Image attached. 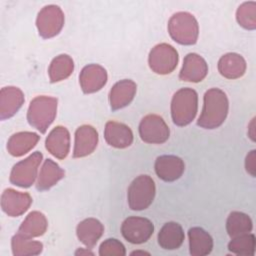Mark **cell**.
<instances>
[{
    "label": "cell",
    "mask_w": 256,
    "mask_h": 256,
    "mask_svg": "<svg viewBox=\"0 0 256 256\" xmlns=\"http://www.w3.org/2000/svg\"><path fill=\"white\" fill-rule=\"evenodd\" d=\"M228 107L227 96L222 90L218 88L209 89L204 95V105L197 125L205 129L219 127L226 119Z\"/></svg>",
    "instance_id": "6da1fadb"
},
{
    "label": "cell",
    "mask_w": 256,
    "mask_h": 256,
    "mask_svg": "<svg viewBox=\"0 0 256 256\" xmlns=\"http://www.w3.org/2000/svg\"><path fill=\"white\" fill-rule=\"evenodd\" d=\"M198 108V95L191 88L178 90L171 102V115L173 122L178 126L189 124L196 116Z\"/></svg>",
    "instance_id": "7a4b0ae2"
},
{
    "label": "cell",
    "mask_w": 256,
    "mask_h": 256,
    "mask_svg": "<svg viewBox=\"0 0 256 256\" xmlns=\"http://www.w3.org/2000/svg\"><path fill=\"white\" fill-rule=\"evenodd\" d=\"M57 111V99L49 96L34 98L29 106L27 119L31 126L45 133L53 122Z\"/></svg>",
    "instance_id": "3957f363"
},
{
    "label": "cell",
    "mask_w": 256,
    "mask_h": 256,
    "mask_svg": "<svg viewBox=\"0 0 256 256\" xmlns=\"http://www.w3.org/2000/svg\"><path fill=\"white\" fill-rule=\"evenodd\" d=\"M168 30L174 41L183 45L195 44L199 32L196 19L188 12L174 14L169 20Z\"/></svg>",
    "instance_id": "277c9868"
},
{
    "label": "cell",
    "mask_w": 256,
    "mask_h": 256,
    "mask_svg": "<svg viewBox=\"0 0 256 256\" xmlns=\"http://www.w3.org/2000/svg\"><path fill=\"white\" fill-rule=\"evenodd\" d=\"M155 196V183L149 175H139L128 188V204L132 210L148 208Z\"/></svg>",
    "instance_id": "5b68a950"
},
{
    "label": "cell",
    "mask_w": 256,
    "mask_h": 256,
    "mask_svg": "<svg viewBox=\"0 0 256 256\" xmlns=\"http://www.w3.org/2000/svg\"><path fill=\"white\" fill-rule=\"evenodd\" d=\"M42 157V154L36 151L26 159L15 164L10 174V182L24 188L31 186L37 177Z\"/></svg>",
    "instance_id": "8992f818"
},
{
    "label": "cell",
    "mask_w": 256,
    "mask_h": 256,
    "mask_svg": "<svg viewBox=\"0 0 256 256\" xmlns=\"http://www.w3.org/2000/svg\"><path fill=\"white\" fill-rule=\"evenodd\" d=\"M178 63V53L169 44L156 45L149 54V66L158 74L171 73Z\"/></svg>",
    "instance_id": "52a82bcc"
},
{
    "label": "cell",
    "mask_w": 256,
    "mask_h": 256,
    "mask_svg": "<svg viewBox=\"0 0 256 256\" xmlns=\"http://www.w3.org/2000/svg\"><path fill=\"white\" fill-rule=\"evenodd\" d=\"M139 133L144 142L161 144L169 138L170 130L162 117L155 114H149L140 122Z\"/></svg>",
    "instance_id": "ba28073f"
},
{
    "label": "cell",
    "mask_w": 256,
    "mask_h": 256,
    "mask_svg": "<svg viewBox=\"0 0 256 256\" xmlns=\"http://www.w3.org/2000/svg\"><path fill=\"white\" fill-rule=\"evenodd\" d=\"M153 223L143 217H128L121 225L123 237L132 244H141L146 242L153 234Z\"/></svg>",
    "instance_id": "9c48e42d"
},
{
    "label": "cell",
    "mask_w": 256,
    "mask_h": 256,
    "mask_svg": "<svg viewBox=\"0 0 256 256\" xmlns=\"http://www.w3.org/2000/svg\"><path fill=\"white\" fill-rule=\"evenodd\" d=\"M37 28L43 38H51L57 35L64 24V15L61 9L55 5L45 6L38 14Z\"/></svg>",
    "instance_id": "30bf717a"
},
{
    "label": "cell",
    "mask_w": 256,
    "mask_h": 256,
    "mask_svg": "<svg viewBox=\"0 0 256 256\" xmlns=\"http://www.w3.org/2000/svg\"><path fill=\"white\" fill-rule=\"evenodd\" d=\"M31 203L32 198L28 193H22L13 189H6L1 197V207L11 217H16L26 212Z\"/></svg>",
    "instance_id": "8fae6325"
},
{
    "label": "cell",
    "mask_w": 256,
    "mask_h": 256,
    "mask_svg": "<svg viewBox=\"0 0 256 256\" xmlns=\"http://www.w3.org/2000/svg\"><path fill=\"white\" fill-rule=\"evenodd\" d=\"M185 169L181 158L174 155H163L156 159L155 172L160 179L166 182H172L179 179Z\"/></svg>",
    "instance_id": "7c38bea8"
},
{
    "label": "cell",
    "mask_w": 256,
    "mask_h": 256,
    "mask_svg": "<svg viewBox=\"0 0 256 256\" xmlns=\"http://www.w3.org/2000/svg\"><path fill=\"white\" fill-rule=\"evenodd\" d=\"M207 73L208 66L206 61L196 53H189L184 58L179 78L182 81L199 82L206 77Z\"/></svg>",
    "instance_id": "4fadbf2b"
},
{
    "label": "cell",
    "mask_w": 256,
    "mask_h": 256,
    "mask_svg": "<svg viewBox=\"0 0 256 256\" xmlns=\"http://www.w3.org/2000/svg\"><path fill=\"white\" fill-rule=\"evenodd\" d=\"M79 80L84 93H93L106 84L107 72L100 65L90 64L82 69Z\"/></svg>",
    "instance_id": "5bb4252c"
},
{
    "label": "cell",
    "mask_w": 256,
    "mask_h": 256,
    "mask_svg": "<svg viewBox=\"0 0 256 256\" xmlns=\"http://www.w3.org/2000/svg\"><path fill=\"white\" fill-rule=\"evenodd\" d=\"M98 133L94 127L83 125L75 132V145L73 157L80 158L91 154L97 146Z\"/></svg>",
    "instance_id": "9a60e30c"
},
{
    "label": "cell",
    "mask_w": 256,
    "mask_h": 256,
    "mask_svg": "<svg viewBox=\"0 0 256 256\" xmlns=\"http://www.w3.org/2000/svg\"><path fill=\"white\" fill-rule=\"evenodd\" d=\"M104 137L106 142L115 148H126L133 142V133L131 129L116 121H109L106 123Z\"/></svg>",
    "instance_id": "2e32d148"
},
{
    "label": "cell",
    "mask_w": 256,
    "mask_h": 256,
    "mask_svg": "<svg viewBox=\"0 0 256 256\" xmlns=\"http://www.w3.org/2000/svg\"><path fill=\"white\" fill-rule=\"evenodd\" d=\"M24 103L23 92L13 86L4 87L0 92V118L2 120L12 117Z\"/></svg>",
    "instance_id": "e0dca14e"
},
{
    "label": "cell",
    "mask_w": 256,
    "mask_h": 256,
    "mask_svg": "<svg viewBox=\"0 0 256 256\" xmlns=\"http://www.w3.org/2000/svg\"><path fill=\"white\" fill-rule=\"evenodd\" d=\"M46 149L56 158L64 159L70 149V134L65 127H55L46 138Z\"/></svg>",
    "instance_id": "ac0fdd59"
},
{
    "label": "cell",
    "mask_w": 256,
    "mask_h": 256,
    "mask_svg": "<svg viewBox=\"0 0 256 256\" xmlns=\"http://www.w3.org/2000/svg\"><path fill=\"white\" fill-rule=\"evenodd\" d=\"M136 84L132 80L124 79L117 82L110 91L109 101L112 110H118L127 106L134 98Z\"/></svg>",
    "instance_id": "d6986e66"
},
{
    "label": "cell",
    "mask_w": 256,
    "mask_h": 256,
    "mask_svg": "<svg viewBox=\"0 0 256 256\" xmlns=\"http://www.w3.org/2000/svg\"><path fill=\"white\" fill-rule=\"evenodd\" d=\"M185 235L180 224L176 222H168L163 225L158 234V243L163 249L174 250L179 248Z\"/></svg>",
    "instance_id": "ffe728a7"
},
{
    "label": "cell",
    "mask_w": 256,
    "mask_h": 256,
    "mask_svg": "<svg viewBox=\"0 0 256 256\" xmlns=\"http://www.w3.org/2000/svg\"><path fill=\"white\" fill-rule=\"evenodd\" d=\"M218 69L222 76L228 79H236L244 75L246 62L241 55L228 53L220 58L218 62Z\"/></svg>",
    "instance_id": "44dd1931"
},
{
    "label": "cell",
    "mask_w": 256,
    "mask_h": 256,
    "mask_svg": "<svg viewBox=\"0 0 256 256\" xmlns=\"http://www.w3.org/2000/svg\"><path fill=\"white\" fill-rule=\"evenodd\" d=\"M188 236L191 255L204 256L212 251L213 239L204 229L200 227L190 228Z\"/></svg>",
    "instance_id": "7402d4cb"
},
{
    "label": "cell",
    "mask_w": 256,
    "mask_h": 256,
    "mask_svg": "<svg viewBox=\"0 0 256 256\" xmlns=\"http://www.w3.org/2000/svg\"><path fill=\"white\" fill-rule=\"evenodd\" d=\"M104 227L102 223L94 218H88L80 222L77 226V236L79 240L88 248L93 247L102 236Z\"/></svg>",
    "instance_id": "603a6c76"
},
{
    "label": "cell",
    "mask_w": 256,
    "mask_h": 256,
    "mask_svg": "<svg viewBox=\"0 0 256 256\" xmlns=\"http://www.w3.org/2000/svg\"><path fill=\"white\" fill-rule=\"evenodd\" d=\"M40 137L38 134L33 132H19L10 137L7 143L8 152L16 157L22 156L30 151Z\"/></svg>",
    "instance_id": "cb8c5ba5"
},
{
    "label": "cell",
    "mask_w": 256,
    "mask_h": 256,
    "mask_svg": "<svg viewBox=\"0 0 256 256\" xmlns=\"http://www.w3.org/2000/svg\"><path fill=\"white\" fill-rule=\"evenodd\" d=\"M65 175L64 170H62L57 163L51 159L45 160L37 180L36 188L40 191L48 190L54 186L59 180H61Z\"/></svg>",
    "instance_id": "d4e9b609"
},
{
    "label": "cell",
    "mask_w": 256,
    "mask_h": 256,
    "mask_svg": "<svg viewBox=\"0 0 256 256\" xmlns=\"http://www.w3.org/2000/svg\"><path fill=\"white\" fill-rule=\"evenodd\" d=\"M47 229V220L44 214L33 211L28 214V216L25 218V220L22 222L21 226L19 227L18 233L29 237H38L45 233Z\"/></svg>",
    "instance_id": "484cf974"
},
{
    "label": "cell",
    "mask_w": 256,
    "mask_h": 256,
    "mask_svg": "<svg viewBox=\"0 0 256 256\" xmlns=\"http://www.w3.org/2000/svg\"><path fill=\"white\" fill-rule=\"evenodd\" d=\"M74 69V63L69 55L62 54L54 58L49 66V78L52 83L66 79Z\"/></svg>",
    "instance_id": "4316f807"
},
{
    "label": "cell",
    "mask_w": 256,
    "mask_h": 256,
    "mask_svg": "<svg viewBox=\"0 0 256 256\" xmlns=\"http://www.w3.org/2000/svg\"><path fill=\"white\" fill-rule=\"evenodd\" d=\"M12 251L15 256H26V255H37L42 252L43 244L39 241L31 240V238L23 236L19 233L13 236Z\"/></svg>",
    "instance_id": "83f0119b"
},
{
    "label": "cell",
    "mask_w": 256,
    "mask_h": 256,
    "mask_svg": "<svg viewBox=\"0 0 256 256\" xmlns=\"http://www.w3.org/2000/svg\"><path fill=\"white\" fill-rule=\"evenodd\" d=\"M226 229L228 235L231 238L247 234L252 230V221L250 217L241 212H232L226 223Z\"/></svg>",
    "instance_id": "f1b7e54d"
},
{
    "label": "cell",
    "mask_w": 256,
    "mask_h": 256,
    "mask_svg": "<svg viewBox=\"0 0 256 256\" xmlns=\"http://www.w3.org/2000/svg\"><path fill=\"white\" fill-rule=\"evenodd\" d=\"M228 249L237 255H254L255 236L247 233L232 238L228 244Z\"/></svg>",
    "instance_id": "f546056e"
},
{
    "label": "cell",
    "mask_w": 256,
    "mask_h": 256,
    "mask_svg": "<svg viewBox=\"0 0 256 256\" xmlns=\"http://www.w3.org/2000/svg\"><path fill=\"white\" fill-rule=\"evenodd\" d=\"M237 21L246 29L255 28V2H245L238 8Z\"/></svg>",
    "instance_id": "4dcf8cb0"
},
{
    "label": "cell",
    "mask_w": 256,
    "mask_h": 256,
    "mask_svg": "<svg viewBox=\"0 0 256 256\" xmlns=\"http://www.w3.org/2000/svg\"><path fill=\"white\" fill-rule=\"evenodd\" d=\"M99 254L101 256H104V255H109V256H113V255H120V256H123L126 254V251H125V247L124 245L118 241L117 239H107L105 240L100 248H99Z\"/></svg>",
    "instance_id": "1f68e13d"
},
{
    "label": "cell",
    "mask_w": 256,
    "mask_h": 256,
    "mask_svg": "<svg viewBox=\"0 0 256 256\" xmlns=\"http://www.w3.org/2000/svg\"><path fill=\"white\" fill-rule=\"evenodd\" d=\"M255 150H252L246 157L245 167L247 172H249L253 177H255V170H256V162H255Z\"/></svg>",
    "instance_id": "d6a6232c"
},
{
    "label": "cell",
    "mask_w": 256,
    "mask_h": 256,
    "mask_svg": "<svg viewBox=\"0 0 256 256\" xmlns=\"http://www.w3.org/2000/svg\"><path fill=\"white\" fill-rule=\"evenodd\" d=\"M82 253H86V254H93L92 252H89V251H82V250H78L75 254L78 255V254H82Z\"/></svg>",
    "instance_id": "836d02e7"
}]
</instances>
